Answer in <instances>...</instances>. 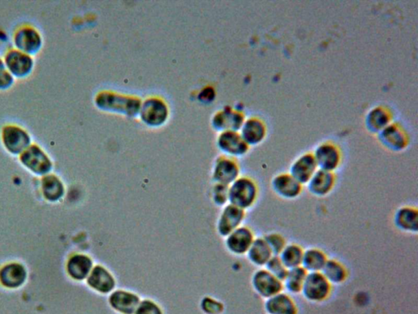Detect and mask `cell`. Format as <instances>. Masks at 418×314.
<instances>
[{"label":"cell","mask_w":418,"mask_h":314,"mask_svg":"<svg viewBox=\"0 0 418 314\" xmlns=\"http://www.w3.org/2000/svg\"><path fill=\"white\" fill-rule=\"evenodd\" d=\"M221 145L227 153L234 156H243L249 148L242 136L234 131H228L222 137Z\"/></svg>","instance_id":"obj_26"},{"label":"cell","mask_w":418,"mask_h":314,"mask_svg":"<svg viewBox=\"0 0 418 314\" xmlns=\"http://www.w3.org/2000/svg\"><path fill=\"white\" fill-rule=\"evenodd\" d=\"M379 142L392 152H402L409 144V136L398 123H391L378 133Z\"/></svg>","instance_id":"obj_9"},{"label":"cell","mask_w":418,"mask_h":314,"mask_svg":"<svg viewBox=\"0 0 418 314\" xmlns=\"http://www.w3.org/2000/svg\"><path fill=\"white\" fill-rule=\"evenodd\" d=\"M264 238L274 256H279L288 244L286 238L278 232H270V234L265 235Z\"/></svg>","instance_id":"obj_32"},{"label":"cell","mask_w":418,"mask_h":314,"mask_svg":"<svg viewBox=\"0 0 418 314\" xmlns=\"http://www.w3.org/2000/svg\"><path fill=\"white\" fill-rule=\"evenodd\" d=\"M0 137L4 148L14 155L23 153L32 144L29 132L16 124H5L0 133Z\"/></svg>","instance_id":"obj_2"},{"label":"cell","mask_w":418,"mask_h":314,"mask_svg":"<svg viewBox=\"0 0 418 314\" xmlns=\"http://www.w3.org/2000/svg\"><path fill=\"white\" fill-rule=\"evenodd\" d=\"M258 196H259V188L251 178H238L231 183L229 188L230 204L244 210L253 208L257 201Z\"/></svg>","instance_id":"obj_1"},{"label":"cell","mask_w":418,"mask_h":314,"mask_svg":"<svg viewBox=\"0 0 418 314\" xmlns=\"http://www.w3.org/2000/svg\"><path fill=\"white\" fill-rule=\"evenodd\" d=\"M393 120L391 111L385 106H377L369 111L365 118V126L373 133H380L389 126Z\"/></svg>","instance_id":"obj_18"},{"label":"cell","mask_w":418,"mask_h":314,"mask_svg":"<svg viewBox=\"0 0 418 314\" xmlns=\"http://www.w3.org/2000/svg\"><path fill=\"white\" fill-rule=\"evenodd\" d=\"M42 188L46 199L51 201L61 199L64 193L63 184L55 175H45L42 179Z\"/></svg>","instance_id":"obj_29"},{"label":"cell","mask_w":418,"mask_h":314,"mask_svg":"<svg viewBox=\"0 0 418 314\" xmlns=\"http://www.w3.org/2000/svg\"><path fill=\"white\" fill-rule=\"evenodd\" d=\"M266 124L259 118L252 117L243 124L241 136L248 146L260 144L266 139Z\"/></svg>","instance_id":"obj_17"},{"label":"cell","mask_w":418,"mask_h":314,"mask_svg":"<svg viewBox=\"0 0 418 314\" xmlns=\"http://www.w3.org/2000/svg\"><path fill=\"white\" fill-rule=\"evenodd\" d=\"M15 78L8 70L3 58H0V90H6L14 85Z\"/></svg>","instance_id":"obj_33"},{"label":"cell","mask_w":418,"mask_h":314,"mask_svg":"<svg viewBox=\"0 0 418 314\" xmlns=\"http://www.w3.org/2000/svg\"><path fill=\"white\" fill-rule=\"evenodd\" d=\"M265 311L267 314H297L299 309L291 295L286 292L266 300Z\"/></svg>","instance_id":"obj_14"},{"label":"cell","mask_w":418,"mask_h":314,"mask_svg":"<svg viewBox=\"0 0 418 314\" xmlns=\"http://www.w3.org/2000/svg\"><path fill=\"white\" fill-rule=\"evenodd\" d=\"M246 255L250 263L260 269L265 268L266 264L274 256L264 236L254 240Z\"/></svg>","instance_id":"obj_20"},{"label":"cell","mask_w":418,"mask_h":314,"mask_svg":"<svg viewBox=\"0 0 418 314\" xmlns=\"http://www.w3.org/2000/svg\"><path fill=\"white\" fill-rule=\"evenodd\" d=\"M329 257L325 251L317 247L305 249L301 267L309 273H321Z\"/></svg>","instance_id":"obj_21"},{"label":"cell","mask_w":418,"mask_h":314,"mask_svg":"<svg viewBox=\"0 0 418 314\" xmlns=\"http://www.w3.org/2000/svg\"><path fill=\"white\" fill-rule=\"evenodd\" d=\"M20 161L25 168L38 175H47L53 169V162L40 146L32 144L19 155Z\"/></svg>","instance_id":"obj_5"},{"label":"cell","mask_w":418,"mask_h":314,"mask_svg":"<svg viewBox=\"0 0 418 314\" xmlns=\"http://www.w3.org/2000/svg\"><path fill=\"white\" fill-rule=\"evenodd\" d=\"M204 305H202V309L205 312L211 314H215L221 312L222 306L219 303L215 302L214 300H207L205 301Z\"/></svg>","instance_id":"obj_35"},{"label":"cell","mask_w":418,"mask_h":314,"mask_svg":"<svg viewBox=\"0 0 418 314\" xmlns=\"http://www.w3.org/2000/svg\"><path fill=\"white\" fill-rule=\"evenodd\" d=\"M333 285L322 273H309L301 293L310 302L321 303L329 298Z\"/></svg>","instance_id":"obj_4"},{"label":"cell","mask_w":418,"mask_h":314,"mask_svg":"<svg viewBox=\"0 0 418 314\" xmlns=\"http://www.w3.org/2000/svg\"><path fill=\"white\" fill-rule=\"evenodd\" d=\"M255 238V235L251 229L241 226L227 236V248L235 255H246Z\"/></svg>","instance_id":"obj_13"},{"label":"cell","mask_w":418,"mask_h":314,"mask_svg":"<svg viewBox=\"0 0 418 314\" xmlns=\"http://www.w3.org/2000/svg\"><path fill=\"white\" fill-rule=\"evenodd\" d=\"M109 303L116 312L121 314H135L140 300L139 296L130 292L117 291L111 295Z\"/></svg>","instance_id":"obj_19"},{"label":"cell","mask_w":418,"mask_h":314,"mask_svg":"<svg viewBox=\"0 0 418 314\" xmlns=\"http://www.w3.org/2000/svg\"><path fill=\"white\" fill-rule=\"evenodd\" d=\"M27 278V272L23 266L12 264L0 271V281L8 288H17L23 285Z\"/></svg>","instance_id":"obj_23"},{"label":"cell","mask_w":418,"mask_h":314,"mask_svg":"<svg viewBox=\"0 0 418 314\" xmlns=\"http://www.w3.org/2000/svg\"><path fill=\"white\" fill-rule=\"evenodd\" d=\"M265 269L279 280L283 282L288 273V269L279 256H274L265 266Z\"/></svg>","instance_id":"obj_31"},{"label":"cell","mask_w":418,"mask_h":314,"mask_svg":"<svg viewBox=\"0 0 418 314\" xmlns=\"http://www.w3.org/2000/svg\"><path fill=\"white\" fill-rule=\"evenodd\" d=\"M318 170V167L313 153H307L301 155L292 162L290 174L304 186L308 183Z\"/></svg>","instance_id":"obj_11"},{"label":"cell","mask_w":418,"mask_h":314,"mask_svg":"<svg viewBox=\"0 0 418 314\" xmlns=\"http://www.w3.org/2000/svg\"><path fill=\"white\" fill-rule=\"evenodd\" d=\"M245 218V210L231 204L223 210L219 221V231L223 236H228L239 229Z\"/></svg>","instance_id":"obj_16"},{"label":"cell","mask_w":418,"mask_h":314,"mask_svg":"<svg viewBox=\"0 0 418 314\" xmlns=\"http://www.w3.org/2000/svg\"><path fill=\"white\" fill-rule=\"evenodd\" d=\"M337 177L334 172L318 169L308 182V191L312 196L325 197L333 192Z\"/></svg>","instance_id":"obj_12"},{"label":"cell","mask_w":418,"mask_h":314,"mask_svg":"<svg viewBox=\"0 0 418 314\" xmlns=\"http://www.w3.org/2000/svg\"><path fill=\"white\" fill-rule=\"evenodd\" d=\"M308 273L303 267L288 269L286 278L283 281V290L290 295L300 294Z\"/></svg>","instance_id":"obj_25"},{"label":"cell","mask_w":418,"mask_h":314,"mask_svg":"<svg viewBox=\"0 0 418 314\" xmlns=\"http://www.w3.org/2000/svg\"><path fill=\"white\" fill-rule=\"evenodd\" d=\"M321 273L332 285H341L347 282L348 270L341 261L336 259H329Z\"/></svg>","instance_id":"obj_24"},{"label":"cell","mask_w":418,"mask_h":314,"mask_svg":"<svg viewBox=\"0 0 418 314\" xmlns=\"http://www.w3.org/2000/svg\"><path fill=\"white\" fill-rule=\"evenodd\" d=\"M305 249L297 243H288L279 256L288 269L301 267Z\"/></svg>","instance_id":"obj_27"},{"label":"cell","mask_w":418,"mask_h":314,"mask_svg":"<svg viewBox=\"0 0 418 314\" xmlns=\"http://www.w3.org/2000/svg\"><path fill=\"white\" fill-rule=\"evenodd\" d=\"M89 285L102 294L109 293L115 287V281L111 275L102 267H96L88 280Z\"/></svg>","instance_id":"obj_22"},{"label":"cell","mask_w":418,"mask_h":314,"mask_svg":"<svg viewBox=\"0 0 418 314\" xmlns=\"http://www.w3.org/2000/svg\"><path fill=\"white\" fill-rule=\"evenodd\" d=\"M313 154L320 170L335 173L342 164V150L333 142L327 141L321 144L314 150Z\"/></svg>","instance_id":"obj_7"},{"label":"cell","mask_w":418,"mask_h":314,"mask_svg":"<svg viewBox=\"0 0 418 314\" xmlns=\"http://www.w3.org/2000/svg\"><path fill=\"white\" fill-rule=\"evenodd\" d=\"M271 188L280 199L294 200L303 193V185L290 173H281L275 175L271 180Z\"/></svg>","instance_id":"obj_10"},{"label":"cell","mask_w":418,"mask_h":314,"mask_svg":"<svg viewBox=\"0 0 418 314\" xmlns=\"http://www.w3.org/2000/svg\"><path fill=\"white\" fill-rule=\"evenodd\" d=\"M3 60L8 70L15 79L27 77L34 69L33 56L15 48L8 49L4 54Z\"/></svg>","instance_id":"obj_6"},{"label":"cell","mask_w":418,"mask_h":314,"mask_svg":"<svg viewBox=\"0 0 418 314\" xmlns=\"http://www.w3.org/2000/svg\"><path fill=\"white\" fill-rule=\"evenodd\" d=\"M91 268V260L87 256L82 255L72 257L67 266L69 274L77 280H82L87 277Z\"/></svg>","instance_id":"obj_28"},{"label":"cell","mask_w":418,"mask_h":314,"mask_svg":"<svg viewBox=\"0 0 418 314\" xmlns=\"http://www.w3.org/2000/svg\"><path fill=\"white\" fill-rule=\"evenodd\" d=\"M239 173L238 165L232 160H224L220 163L218 167V179L224 185L234 183L239 178Z\"/></svg>","instance_id":"obj_30"},{"label":"cell","mask_w":418,"mask_h":314,"mask_svg":"<svg viewBox=\"0 0 418 314\" xmlns=\"http://www.w3.org/2000/svg\"><path fill=\"white\" fill-rule=\"evenodd\" d=\"M135 314H163V312L154 301L146 300L140 301Z\"/></svg>","instance_id":"obj_34"},{"label":"cell","mask_w":418,"mask_h":314,"mask_svg":"<svg viewBox=\"0 0 418 314\" xmlns=\"http://www.w3.org/2000/svg\"><path fill=\"white\" fill-rule=\"evenodd\" d=\"M252 286L256 293L265 300L284 291L283 282L273 276L265 268L257 269L253 273Z\"/></svg>","instance_id":"obj_8"},{"label":"cell","mask_w":418,"mask_h":314,"mask_svg":"<svg viewBox=\"0 0 418 314\" xmlns=\"http://www.w3.org/2000/svg\"><path fill=\"white\" fill-rule=\"evenodd\" d=\"M12 42L15 49L33 56L41 49L43 37L34 25L24 24L15 30L12 34Z\"/></svg>","instance_id":"obj_3"},{"label":"cell","mask_w":418,"mask_h":314,"mask_svg":"<svg viewBox=\"0 0 418 314\" xmlns=\"http://www.w3.org/2000/svg\"><path fill=\"white\" fill-rule=\"evenodd\" d=\"M395 226L407 234H417L418 231V212L415 206L404 205L396 210L394 215Z\"/></svg>","instance_id":"obj_15"}]
</instances>
